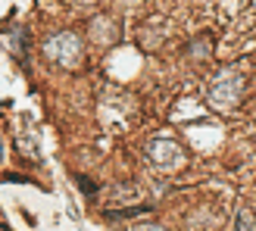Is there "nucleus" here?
Masks as SVG:
<instances>
[{"label": "nucleus", "instance_id": "f257e3e1", "mask_svg": "<svg viewBox=\"0 0 256 231\" xmlns=\"http://www.w3.org/2000/svg\"><path fill=\"white\" fill-rule=\"evenodd\" d=\"M44 56L54 60L56 66H62V69H75L82 62V56H84L82 38L75 34V32H56V34H50L47 41H44Z\"/></svg>", "mask_w": 256, "mask_h": 231}, {"label": "nucleus", "instance_id": "f03ea898", "mask_svg": "<svg viewBox=\"0 0 256 231\" xmlns=\"http://www.w3.org/2000/svg\"><path fill=\"white\" fill-rule=\"evenodd\" d=\"M240 94H244V75L238 69H225L219 78L210 84V104L219 110H232L238 106Z\"/></svg>", "mask_w": 256, "mask_h": 231}, {"label": "nucleus", "instance_id": "7ed1b4c3", "mask_svg": "<svg viewBox=\"0 0 256 231\" xmlns=\"http://www.w3.org/2000/svg\"><path fill=\"white\" fill-rule=\"evenodd\" d=\"M144 153H147L150 166L166 169V172H169V169H178V166L184 162V150H182V144H178L175 138H153V140H147Z\"/></svg>", "mask_w": 256, "mask_h": 231}, {"label": "nucleus", "instance_id": "20e7f679", "mask_svg": "<svg viewBox=\"0 0 256 231\" xmlns=\"http://www.w3.org/2000/svg\"><path fill=\"white\" fill-rule=\"evenodd\" d=\"M234 228L238 231H256V212L253 210H238V216H234Z\"/></svg>", "mask_w": 256, "mask_h": 231}, {"label": "nucleus", "instance_id": "39448f33", "mask_svg": "<svg viewBox=\"0 0 256 231\" xmlns=\"http://www.w3.org/2000/svg\"><path fill=\"white\" fill-rule=\"evenodd\" d=\"M132 231H166V228L156 222H138V225H132Z\"/></svg>", "mask_w": 256, "mask_h": 231}, {"label": "nucleus", "instance_id": "423d86ee", "mask_svg": "<svg viewBox=\"0 0 256 231\" xmlns=\"http://www.w3.org/2000/svg\"><path fill=\"white\" fill-rule=\"evenodd\" d=\"M72 4H94V0H72Z\"/></svg>", "mask_w": 256, "mask_h": 231}, {"label": "nucleus", "instance_id": "0eeeda50", "mask_svg": "<svg viewBox=\"0 0 256 231\" xmlns=\"http://www.w3.org/2000/svg\"><path fill=\"white\" fill-rule=\"evenodd\" d=\"M0 156H4V144H0Z\"/></svg>", "mask_w": 256, "mask_h": 231}]
</instances>
